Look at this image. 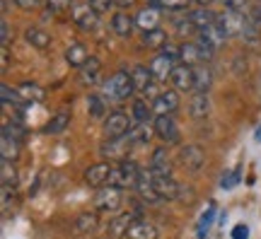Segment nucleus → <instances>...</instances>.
<instances>
[{"instance_id":"29","label":"nucleus","mask_w":261,"mask_h":239,"mask_svg":"<svg viewBox=\"0 0 261 239\" xmlns=\"http://www.w3.org/2000/svg\"><path fill=\"white\" fill-rule=\"evenodd\" d=\"M194 80H196V92H208V87H211V83H213V73H211V68L205 63L196 65L194 68Z\"/></svg>"},{"instance_id":"16","label":"nucleus","mask_w":261,"mask_h":239,"mask_svg":"<svg viewBox=\"0 0 261 239\" xmlns=\"http://www.w3.org/2000/svg\"><path fill=\"white\" fill-rule=\"evenodd\" d=\"M189 114H191V119L194 121L208 119V114H211V99H208V92H194L191 94Z\"/></svg>"},{"instance_id":"34","label":"nucleus","mask_w":261,"mask_h":239,"mask_svg":"<svg viewBox=\"0 0 261 239\" xmlns=\"http://www.w3.org/2000/svg\"><path fill=\"white\" fill-rule=\"evenodd\" d=\"M169 41H167V34L162 29H152V32H145L143 34V46L148 48H165Z\"/></svg>"},{"instance_id":"25","label":"nucleus","mask_w":261,"mask_h":239,"mask_svg":"<svg viewBox=\"0 0 261 239\" xmlns=\"http://www.w3.org/2000/svg\"><path fill=\"white\" fill-rule=\"evenodd\" d=\"M189 19H191V24H194L198 32H203V29L215 27L218 15H213L208 8H198V10H194V12H189Z\"/></svg>"},{"instance_id":"46","label":"nucleus","mask_w":261,"mask_h":239,"mask_svg":"<svg viewBox=\"0 0 261 239\" xmlns=\"http://www.w3.org/2000/svg\"><path fill=\"white\" fill-rule=\"evenodd\" d=\"M227 8H232V10H242L244 5H247V0H223Z\"/></svg>"},{"instance_id":"8","label":"nucleus","mask_w":261,"mask_h":239,"mask_svg":"<svg viewBox=\"0 0 261 239\" xmlns=\"http://www.w3.org/2000/svg\"><path fill=\"white\" fill-rule=\"evenodd\" d=\"M177 160L187 172H198L205 165V152H203V147H198V145H187L179 150Z\"/></svg>"},{"instance_id":"4","label":"nucleus","mask_w":261,"mask_h":239,"mask_svg":"<svg viewBox=\"0 0 261 239\" xmlns=\"http://www.w3.org/2000/svg\"><path fill=\"white\" fill-rule=\"evenodd\" d=\"M215 27L223 32V37H237V34H244V29H247V19L242 17V12H240V10L227 8L225 12L218 15Z\"/></svg>"},{"instance_id":"17","label":"nucleus","mask_w":261,"mask_h":239,"mask_svg":"<svg viewBox=\"0 0 261 239\" xmlns=\"http://www.w3.org/2000/svg\"><path fill=\"white\" fill-rule=\"evenodd\" d=\"M138 193H140V198L145 203H158V201H162L160 198V193H158V189H155V181H152V172L150 169H145V172H140V179H138Z\"/></svg>"},{"instance_id":"41","label":"nucleus","mask_w":261,"mask_h":239,"mask_svg":"<svg viewBox=\"0 0 261 239\" xmlns=\"http://www.w3.org/2000/svg\"><path fill=\"white\" fill-rule=\"evenodd\" d=\"M87 5L94 10V12H107L109 8H114V0H87Z\"/></svg>"},{"instance_id":"42","label":"nucleus","mask_w":261,"mask_h":239,"mask_svg":"<svg viewBox=\"0 0 261 239\" xmlns=\"http://www.w3.org/2000/svg\"><path fill=\"white\" fill-rule=\"evenodd\" d=\"M232 239H249V227L244 225V222H240V225H234L232 227V234H230Z\"/></svg>"},{"instance_id":"6","label":"nucleus","mask_w":261,"mask_h":239,"mask_svg":"<svg viewBox=\"0 0 261 239\" xmlns=\"http://www.w3.org/2000/svg\"><path fill=\"white\" fill-rule=\"evenodd\" d=\"M152 126H155V133H158L167 145H177L179 138H181V136H179V128H177V121H174L172 114H162V116H158Z\"/></svg>"},{"instance_id":"37","label":"nucleus","mask_w":261,"mask_h":239,"mask_svg":"<svg viewBox=\"0 0 261 239\" xmlns=\"http://www.w3.org/2000/svg\"><path fill=\"white\" fill-rule=\"evenodd\" d=\"M46 8L51 15H63L68 10H73V0H46Z\"/></svg>"},{"instance_id":"48","label":"nucleus","mask_w":261,"mask_h":239,"mask_svg":"<svg viewBox=\"0 0 261 239\" xmlns=\"http://www.w3.org/2000/svg\"><path fill=\"white\" fill-rule=\"evenodd\" d=\"M114 5L121 8V10H128L130 5H136V0H114Z\"/></svg>"},{"instance_id":"35","label":"nucleus","mask_w":261,"mask_h":239,"mask_svg":"<svg viewBox=\"0 0 261 239\" xmlns=\"http://www.w3.org/2000/svg\"><path fill=\"white\" fill-rule=\"evenodd\" d=\"M87 111L92 119H104V111H107V104H104L102 94H90L87 97Z\"/></svg>"},{"instance_id":"28","label":"nucleus","mask_w":261,"mask_h":239,"mask_svg":"<svg viewBox=\"0 0 261 239\" xmlns=\"http://www.w3.org/2000/svg\"><path fill=\"white\" fill-rule=\"evenodd\" d=\"M17 92H19V97H22V101H41L46 97L44 87H39L37 83H19Z\"/></svg>"},{"instance_id":"26","label":"nucleus","mask_w":261,"mask_h":239,"mask_svg":"<svg viewBox=\"0 0 261 239\" xmlns=\"http://www.w3.org/2000/svg\"><path fill=\"white\" fill-rule=\"evenodd\" d=\"M152 133H155V126H150V123H133L128 140L133 145H145V143L152 140Z\"/></svg>"},{"instance_id":"36","label":"nucleus","mask_w":261,"mask_h":239,"mask_svg":"<svg viewBox=\"0 0 261 239\" xmlns=\"http://www.w3.org/2000/svg\"><path fill=\"white\" fill-rule=\"evenodd\" d=\"M0 176H3V186L17 184V172H15L12 162H5V160H3V165H0Z\"/></svg>"},{"instance_id":"31","label":"nucleus","mask_w":261,"mask_h":239,"mask_svg":"<svg viewBox=\"0 0 261 239\" xmlns=\"http://www.w3.org/2000/svg\"><path fill=\"white\" fill-rule=\"evenodd\" d=\"M24 39H27V44H32L34 48H46L48 44H51V37L39 27H29L27 32H24Z\"/></svg>"},{"instance_id":"21","label":"nucleus","mask_w":261,"mask_h":239,"mask_svg":"<svg viewBox=\"0 0 261 239\" xmlns=\"http://www.w3.org/2000/svg\"><path fill=\"white\" fill-rule=\"evenodd\" d=\"M126 239H158V227L148 220H136L126 232Z\"/></svg>"},{"instance_id":"43","label":"nucleus","mask_w":261,"mask_h":239,"mask_svg":"<svg viewBox=\"0 0 261 239\" xmlns=\"http://www.w3.org/2000/svg\"><path fill=\"white\" fill-rule=\"evenodd\" d=\"M237 181H240V169H234L232 174H225L223 176V184H220V186H223V189H232Z\"/></svg>"},{"instance_id":"11","label":"nucleus","mask_w":261,"mask_h":239,"mask_svg":"<svg viewBox=\"0 0 261 239\" xmlns=\"http://www.w3.org/2000/svg\"><path fill=\"white\" fill-rule=\"evenodd\" d=\"M169 83L174 85V90H181V92H187V90H194L196 87V80H194V68L191 65H184L179 63L172 75H169Z\"/></svg>"},{"instance_id":"30","label":"nucleus","mask_w":261,"mask_h":239,"mask_svg":"<svg viewBox=\"0 0 261 239\" xmlns=\"http://www.w3.org/2000/svg\"><path fill=\"white\" fill-rule=\"evenodd\" d=\"M97 225H99L97 213H83V215L75 218V232L77 234H90V232L97 230Z\"/></svg>"},{"instance_id":"40","label":"nucleus","mask_w":261,"mask_h":239,"mask_svg":"<svg viewBox=\"0 0 261 239\" xmlns=\"http://www.w3.org/2000/svg\"><path fill=\"white\" fill-rule=\"evenodd\" d=\"M0 97H3V104H17V99H22L17 90H10V85L0 87Z\"/></svg>"},{"instance_id":"27","label":"nucleus","mask_w":261,"mask_h":239,"mask_svg":"<svg viewBox=\"0 0 261 239\" xmlns=\"http://www.w3.org/2000/svg\"><path fill=\"white\" fill-rule=\"evenodd\" d=\"M130 77H133V85H136V90H148L150 85H152V73H150V68H145V65H133L130 68Z\"/></svg>"},{"instance_id":"1","label":"nucleus","mask_w":261,"mask_h":239,"mask_svg":"<svg viewBox=\"0 0 261 239\" xmlns=\"http://www.w3.org/2000/svg\"><path fill=\"white\" fill-rule=\"evenodd\" d=\"M133 90H136V85H133V77H130V70H116L107 83H102V97L109 101L128 99Z\"/></svg>"},{"instance_id":"2","label":"nucleus","mask_w":261,"mask_h":239,"mask_svg":"<svg viewBox=\"0 0 261 239\" xmlns=\"http://www.w3.org/2000/svg\"><path fill=\"white\" fill-rule=\"evenodd\" d=\"M140 179V169L133 160H121L112 167V179L109 184L119 186V189H136Z\"/></svg>"},{"instance_id":"22","label":"nucleus","mask_w":261,"mask_h":239,"mask_svg":"<svg viewBox=\"0 0 261 239\" xmlns=\"http://www.w3.org/2000/svg\"><path fill=\"white\" fill-rule=\"evenodd\" d=\"M203 58H205V54L201 51L198 44H181V46H179V63L196 68V65L203 63Z\"/></svg>"},{"instance_id":"18","label":"nucleus","mask_w":261,"mask_h":239,"mask_svg":"<svg viewBox=\"0 0 261 239\" xmlns=\"http://www.w3.org/2000/svg\"><path fill=\"white\" fill-rule=\"evenodd\" d=\"M77 77H80V83L87 85V87H92V85H99V80H102V63L97 61V58H92L90 56V61L77 70Z\"/></svg>"},{"instance_id":"38","label":"nucleus","mask_w":261,"mask_h":239,"mask_svg":"<svg viewBox=\"0 0 261 239\" xmlns=\"http://www.w3.org/2000/svg\"><path fill=\"white\" fill-rule=\"evenodd\" d=\"M68 111H61V114H56L54 119H51V123L46 126V133H61V130L68 126Z\"/></svg>"},{"instance_id":"32","label":"nucleus","mask_w":261,"mask_h":239,"mask_svg":"<svg viewBox=\"0 0 261 239\" xmlns=\"http://www.w3.org/2000/svg\"><path fill=\"white\" fill-rule=\"evenodd\" d=\"M19 152V140L12 138V136H3L0 140V157L5 160V162H12Z\"/></svg>"},{"instance_id":"47","label":"nucleus","mask_w":261,"mask_h":239,"mask_svg":"<svg viewBox=\"0 0 261 239\" xmlns=\"http://www.w3.org/2000/svg\"><path fill=\"white\" fill-rule=\"evenodd\" d=\"M0 61H3V63H0V68H3V70H8V63H10V54H8V46H3V54H0Z\"/></svg>"},{"instance_id":"3","label":"nucleus","mask_w":261,"mask_h":239,"mask_svg":"<svg viewBox=\"0 0 261 239\" xmlns=\"http://www.w3.org/2000/svg\"><path fill=\"white\" fill-rule=\"evenodd\" d=\"M123 189L119 186H102L94 196V210L97 213H116L123 203Z\"/></svg>"},{"instance_id":"12","label":"nucleus","mask_w":261,"mask_h":239,"mask_svg":"<svg viewBox=\"0 0 261 239\" xmlns=\"http://www.w3.org/2000/svg\"><path fill=\"white\" fill-rule=\"evenodd\" d=\"M179 109V94L177 90H165L152 99V111L162 116V114H174Z\"/></svg>"},{"instance_id":"5","label":"nucleus","mask_w":261,"mask_h":239,"mask_svg":"<svg viewBox=\"0 0 261 239\" xmlns=\"http://www.w3.org/2000/svg\"><path fill=\"white\" fill-rule=\"evenodd\" d=\"M133 123H136L133 116L123 114V111H114V114H109V116L104 119V136H107V138H123V136L130 133Z\"/></svg>"},{"instance_id":"14","label":"nucleus","mask_w":261,"mask_h":239,"mask_svg":"<svg viewBox=\"0 0 261 239\" xmlns=\"http://www.w3.org/2000/svg\"><path fill=\"white\" fill-rule=\"evenodd\" d=\"M136 220H138V215H136V213H121V215L112 218V222H109V230H107V237H109V239H121V237H126L128 227Z\"/></svg>"},{"instance_id":"7","label":"nucleus","mask_w":261,"mask_h":239,"mask_svg":"<svg viewBox=\"0 0 261 239\" xmlns=\"http://www.w3.org/2000/svg\"><path fill=\"white\" fill-rule=\"evenodd\" d=\"M130 145H133V143L128 140V136H123V138H109L102 143L99 152H102L104 160H116V162H121V160H126V155H128Z\"/></svg>"},{"instance_id":"20","label":"nucleus","mask_w":261,"mask_h":239,"mask_svg":"<svg viewBox=\"0 0 261 239\" xmlns=\"http://www.w3.org/2000/svg\"><path fill=\"white\" fill-rule=\"evenodd\" d=\"M152 181H155V189H158L162 201H174V198L179 196V184L172 179V176L152 174Z\"/></svg>"},{"instance_id":"10","label":"nucleus","mask_w":261,"mask_h":239,"mask_svg":"<svg viewBox=\"0 0 261 239\" xmlns=\"http://www.w3.org/2000/svg\"><path fill=\"white\" fill-rule=\"evenodd\" d=\"M73 19L80 29L92 32V29H97V24H99V12H94L87 3H83V5H75L73 8Z\"/></svg>"},{"instance_id":"23","label":"nucleus","mask_w":261,"mask_h":239,"mask_svg":"<svg viewBox=\"0 0 261 239\" xmlns=\"http://www.w3.org/2000/svg\"><path fill=\"white\" fill-rule=\"evenodd\" d=\"M65 61H68V65H73V68H83L87 61H90V54H87V46L85 44H80V41H73L70 46L65 48Z\"/></svg>"},{"instance_id":"39","label":"nucleus","mask_w":261,"mask_h":239,"mask_svg":"<svg viewBox=\"0 0 261 239\" xmlns=\"http://www.w3.org/2000/svg\"><path fill=\"white\" fill-rule=\"evenodd\" d=\"M158 5L169 12H181V10H187L189 0H158Z\"/></svg>"},{"instance_id":"24","label":"nucleus","mask_w":261,"mask_h":239,"mask_svg":"<svg viewBox=\"0 0 261 239\" xmlns=\"http://www.w3.org/2000/svg\"><path fill=\"white\" fill-rule=\"evenodd\" d=\"M133 27H136V19L130 17L126 10H119V12L112 17V29L119 34V37H130Z\"/></svg>"},{"instance_id":"13","label":"nucleus","mask_w":261,"mask_h":239,"mask_svg":"<svg viewBox=\"0 0 261 239\" xmlns=\"http://www.w3.org/2000/svg\"><path fill=\"white\" fill-rule=\"evenodd\" d=\"M150 73H152V77L155 80H169V75H172V70L177 68V61H172L167 54H160V56H155L152 61H150Z\"/></svg>"},{"instance_id":"9","label":"nucleus","mask_w":261,"mask_h":239,"mask_svg":"<svg viewBox=\"0 0 261 239\" xmlns=\"http://www.w3.org/2000/svg\"><path fill=\"white\" fill-rule=\"evenodd\" d=\"M112 167L109 162H97L90 169H85V184L92 186V189H102V186H109V179H112Z\"/></svg>"},{"instance_id":"15","label":"nucleus","mask_w":261,"mask_h":239,"mask_svg":"<svg viewBox=\"0 0 261 239\" xmlns=\"http://www.w3.org/2000/svg\"><path fill=\"white\" fill-rule=\"evenodd\" d=\"M160 19H162V12L155 5H148L143 8L136 15V27H140L143 32H152V29H160Z\"/></svg>"},{"instance_id":"33","label":"nucleus","mask_w":261,"mask_h":239,"mask_svg":"<svg viewBox=\"0 0 261 239\" xmlns=\"http://www.w3.org/2000/svg\"><path fill=\"white\" fill-rule=\"evenodd\" d=\"M150 114H152V104H148L145 99H136L133 101V109H130V116L136 123H148Z\"/></svg>"},{"instance_id":"19","label":"nucleus","mask_w":261,"mask_h":239,"mask_svg":"<svg viewBox=\"0 0 261 239\" xmlns=\"http://www.w3.org/2000/svg\"><path fill=\"white\" fill-rule=\"evenodd\" d=\"M150 172L160 176H172V162H169L167 147H158L150 157Z\"/></svg>"},{"instance_id":"44","label":"nucleus","mask_w":261,"mask_h":239,"mask_svg":"<svg viewBox=\"0 0 261 239\" xmlns=\"http://www.w3.org/2000/svg\"><path fill=\"white\" fill-rule=\"evenodd\" d=\"M0 34H3V46H10V39H12V34H10V24L3 19L0 22Z\"/></svg>"},{"instance_id":"49","label":"nucleus","mask_w":261,"mask_h":239,"mask_svg":"<svg viewBox=\"0 0 261 239\" xmlns=\"http://www.w3.org/2000/svg\"><path fill=\"white\" fill-rule=\"evenodd\" d=\"M215 0H196V5H201V8H208V5H213Z\"/></svg>"},{"instance_id":"45","label":"nucleus","mask_w":261,"mask_h":239,"mask_svg":"<svg viewBox=\"0 0 261 239\" xmlns=\"http://www.w3.org/2000/svg\"><path fill=\"white\" fill-rule=\"evenodd\" d=\"M22 10H37L41 5V0H15Z\"/></svg>"}]
</instances>
